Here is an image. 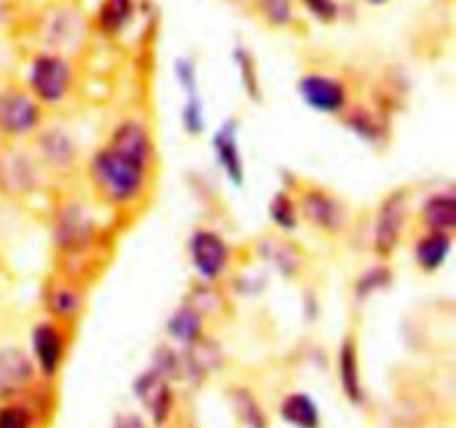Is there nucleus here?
<instances>
[{
	"mask_svg": "<svg viewBox=\"0 0 456 428\" xmlns=\"http://www.w3.org/2000/svg\"><path fill=\"white\" fill-rule=\"evenodd\" d=\"M147 160L136 159L127 152L107 143L102 150L92 156L89 174L96 190L111 203H129L142 192L147 178Z\"/></svg>",
	"mask_w": 456,
	"mask_h": 428,
	"instance_id": "obj_1",
	"label": "nucleus"
},
{
	"mask_svg": "<svg viewBox=\"0 0 456 428\" xmlns=\"http://www.w3.org/2000/svg\"><path fill=\"white\" fill-rule=\"evenodd\" d=\"M38 163L18 147L0 150V192L7 196H25L38 187Z\"/></svg>",
	"mask_w": 456,
	"mask_h": 428,
	"instance_id": "obj_2",
	"label": "nucleus"
},
{
	"mask_svg": "<svg viewBox=\"0 0 456 428\" xmlns=\"http://www.w3.org/2000/svg\"><path fill=\"white\" fill-rule=\"evenodd\" d=\"M40 107L34 96L20 89L0 92V134L25 136L38 129Z\"/></svg>",
	"mask_w": 456,
	"mask_h": 428,
	"instance_id": "obj_3",
	"label": "nucleus"
},
{
	"mask_svg": "<svg viewBox=\"0 0 456 428\" xmlns=\"http://www.w3.org/2000/svg\"><path fill=\"white\" fill-rule=\"evenodd\" d=\"M408 214V196L403 190L395 192L381 203L374 221V250L379 257H390L401 241Z\"/></svg>",
	"mask_w": 456,
	"mask_h": 428,
	"instance_id": "obj_4",
	"label": "nucleus"
},
{
	"mask_svg": "<svg viewBox=\"0 0 456 428\" xmlns=\"http://www.w3.org/2000/svg\"><path fill=\"white\" fill-rule=\"evenodd\" d=\"M29 85L36 101L58 103L69 89V65L58 56H38L31 65Z\"/></svg>",
	"mask_w": 456,
	"mask_h": 428,
	"instance_id": "obj_5",
	"label": "nucleus"
},
{
	"mask_svg": "<svg viewBox=\"0 0 456 428\" xmlns=\"http://www.w3.org/2000/svg\"><path fill=\"white\" fill-rule=\"evenodd\" d=\"M190 257L194 263L196 272L205 281H214L223 275L230 261V248L225 239L212 230L194 232L190 241Z\"/></svg>",
	"mask_w": 456,
	"mask_h": 428,
	"instance_id": "obj_6",
	"label": "nucleus"
},
{
	"mask_svg": "<svg viewBox=\"0 0 456 428\" xmlns=\"http://www.w3.org/2000/svg\"><path fill=\"white\" fill-rule=\"evenodd\" d=\"M298 92H301L305 105L314 111H321V114H338V111L346 110V87L338 80L328 78V76H305L298 83Z\"/></svg>",
	"mask_w": 456,
	"mask_h": 428,
	"instance_id": "obj_7",
	"label": "nucleus"
},
{
	"mask_svg": "<svg viewBox=\"0 0 456 428\" xmlns=\"http://www.w3.org/2000/svg\"><path fill=\"white\" fill-rule=\"evenodd\" d=\"M34 361L22 348L0 346V399H9L34 382Z\"/></svg>",
	"mask_w": 456,
	"mask_h": 428,
	"instance_id": "obj_8",
	"label": "nucleus"
},
{
	"mask_svg": "<svg viewBox=\"0 0 456 428\" xmlns=\"http://www.w3.org/2000/svg\"><path fill=\"white\" fill-rule=\"evenodd\" d=\"M94 235L92 217L78 203H67L56 217V241L62 250H83Z\"/></svg>",
	"mask_w": 456,
	"mask_h": 428,
	"instance_id": "obj_9",
	"label": "nucleus"
},
{
	"mask_svg": "<svg viewBox=\"0 0 456 428\" xmlns=\"http://www.w3.org/2000/svg\"><path fill=\"white\" fill-rule=\"evenodd\" d=\"M134 395L141 399L156 424H163L172 410V391L159 370H147L134 382Z\"/></svg>",
	"mask_w": 456,
	"mask_h": 428,
	"instance_id": "obj_10",
	"label": "nucleus"
},
{
	"mask_svg": "<svg viewBox=\"0 0 456 428\" xmlns=\"http://www.w3.org/2000/svg\"><path fill=\"white\" fill-rule=\"evenodd\" d=\"M214 154H216L218 165L223 168L225 177L230 178L234 185H243L245 181V168L243 156H240L239 147V125L234 120H227L218 128V132L212 138Z\"/></svg>",
	"mask_w": 456,
	"mask_h": 428,
	"instance_id": "obj_11",
	"label": "nucleus"
},
{
	"mask_svg": "<svg viewBox=\"0 0 456 428\" xmlns=\"http://www.w3.org/2000/svg\"><path fill=\"white\" fill-rule=\"evenodd\" d=\"M301 212L312 226L321 227V230L334 232L343 226L346 221V212H343L341 203L334 199L332 194L323 190H307L301 194Z\"/></svg>",
	"mask_w": 456,
	"mask_h": 428,
	"instance_id": "obj_12",
	"label": "nucleus"
},
{
	"mask_svg": "<svg viewBox=\"0 0 456 428\" xmlns=\"http://www.w3.org/2000/svg\"><path fill=\"white\" fill-rule=\"evenodd\" d=\"M31 350H34V359L43 374L52 377L62 364V355H65V343H62L61 330L53 324H38L31 330Z\"/></svg>",
	"mask_w": 456,
	"mask_h": 428,
	"instance_id": "obj_13",
	"label": "nucleus"
},
{
	"mask_svg": "<svg viewBox=\"0 0 456 428\" xmlns=\"http://www.w3.org/2000/svg\"><path fill=\"white\" fill-rule=\"evenodd\" d=\"M36 150H38L40 160L52 169H69L78 156L74 138L61 128H49L40 132Z\"/></svg>",
	"mask_w": 456,
	"mask_h": 428,
	"instance_id": "obj_14",
	"label": "nucleus"
},
{
	"mask_svg": "<svg viewBox=\"0 0 456 428\" xmlns=\"http://www.w3.org/2000/svg\"><path fill=\"white\" fill-rule=\"evenodd\" d=\"M83 21L74 9H58L45 21V40L53 47H71L83 36Z\"/></svg>",
	"mask_w": 456,
	"mask_h": 428,
	"instance_id": "obj_15",
	"label": "nucleus"
},
{
	"mask_svg": "<svg viewBox=\"0 0 456 428\" xmlns=\"http://www.w3.org/2000/svg\"><path fill=\"white\" fill-rule=\"evenodd\" d=\"M450 250H452V235L430 230L414 245V259H417V266L421 270L436 272L450 257Z\"/></svg>",
	"mask_w": 456,
	"mask_h": 428,
	"instance_id": "obj_16",
	"label": "nucleus"
},
{
	"mask_svg": "<svg viewBox=\"0 0 456 428\" xmlns=\"http://www.w3.org/2000/svg\"><path fill=\"white\" fill-rule=\"evenodd\" d=\"M423 223L432 232H448L452 235L456 227V199L454 192H436L423 203Z\"/></svg>",
	"mask_w": 456,
	"mask_h": 428,
	"instance_id": "obj_17",
	"label": "nucleus"
},
{
	"mask_svg": "<svg viewBox=\"0 0 456 428\" xmlns=\"http://www.w3.org/2000/svg\"><path fill=\"white\" fill-rule=\"evenodd\" d=\"M167 333L169 337L176 339L183 346H194V343L200 342V334H203V317L196 308L185 303V306L176 308V312L169 317Z\"/></svg>",
	"mask_w": 456,
	"mask_h": 428,
	"instance_id": "obj_18",
	"label": "nucleus"
},
{
	"mask_svg": "<svg viewBox=\"0 0 456 428\" xmlns=\"http://www.w3.org/2000/svg\"><path fill=\"white\" fill-rule=\"evenodd\" d=\"M338 373H341V386L347 399L359 404L363 399V388H361V374H359V355H356L354 339L347 337L341 346V355H338Z\"/></svg>",
	"mask_w": 456,
	"mask_h": 428,
	"instance_id": "obj_19",
	"label": "nucleus"
},
{
	"mask_svg": "<svg viewBox=\"0 0 456 428\" xmlns=\"http://www.w3.org/2000/svg\"><path fill=\"white\" fill-rule=\"evenodd\" d=\"M258 254L265 259L267 263L276 268L283 275H294L301 266V257H298V248H294L292 243L283 239H276V236H270V239H263L258 243Z\"/></svg>",
	"mask_w": 456,
	"mask_h": 428,
	"instance_id": "obj_20",
	"label": "nucleus"
},
{
	"mask_svg": "<svg viewBox=\"0 0 456 428\" xmlns=\"http://www.w3.org/2000/svg\"><path fill=\"white\" fill-rule=\"evenodd\" d=\"M281 415H283L285 422L297 428H319L321 422L319 406L301 392L285 397L283 404H281Z\"/></svg>",
	"mask_w": 456,
	"mask_h": 428,
	"instance_id": "obj_21",
	"label": "nucleus"
},
{
	"mask_svg": "<svg viewBox=\"0 0 456 428\" xmlns=\"http://www.w3.org/2000/svg\"><path fill=\"white\" fill-rule=\"evenodd\" d=\"M47 308L52 310L53 317L71 319L83 308V294L71 288V285H52L47 292Z\"/></svg>",
	"mask_w": 456,
	"mask_h": 428,
	"instance_id": "obj_22",
	"label": "nucleus"
},
{
	"mask_svg": "<svg viewBox=\"0 0 456 428\" xmlns=\"http://www.w3.org/2000/svg\"><path fill=\"white\" fill-rule=\"evenodd\" d=\"M270 218L279 230L292 232L298 223V208L294 203L292 196L288 192H279L274 194L270 203Z\"/></svg>",
	"mask_w": 456,
	"mask_h": 428,
	"instance_id": "obj_23",
	"label": "nucleus"
},
{
	"mask_svg": "<svg viewBox=\"0 0 456 428\" xmlns=\"http://www.w3.org/2000/svg\"><path fill=\"white\" fill-rule=\"evenodd\" d=\"M132 16V0H105L98 12V22L105 31H118Z\"/></svg>",
	"mask_w": 456,
	"mask_h": 428,
	"instance_id": "obj_24",
	"label": "nucleus"
},
{
	"mask_svg": "<svg viewBox=\"0 0 456 428\" xmlns=\"http://www.w3.org/2000/svg\"><path fill=\"white\" fill-rule=\"evenodd\" d=\"M392 281L390 272L383 270V268H377V270H370L368 275L363 276V279L356 284V292H359V297H365V294H372L374 290H381V288H387Z\"/></svg>",
	"mask_w": 456,
	"mask_h": 428,
	"instance_id": "obj_25",
	"label": "nucleus"
},
{
	"mask_svg": "<svg viewBox=\"0 0 456 428\" xmlns=\"http://www.w3.org/2000/svg\"><path fill=\"white\" fill-rule=\"evenodd\" d=\"M0 428H29V413L22 406H3L0 408Z\"/></svg>",
	"mask_w": 456,
	"mask_h": 428,
	"instance_id": "obj_26",
	"label": "nucleus"
},
{
	"mask_svg": "<svg viewBox=\"0 0 456 428\" xmlns=\"http://www.w3.org/2000/svg\"><path fill=\"white\" fill-rule=\"evenodd\" d=\"M263 7H265L267 18L276 25H285L289 22L292 16V9H289V0H263Z\"/></svg>",
	"mask_w": 456,
	"mask_h": 428,
	"instance_id": "obj_27",
	"label": "nucleus"
},
{
	"mask_svg": "<svg viewBox=\"0 0 456 428\" xmlns=\"http://www.w3.org/2000/svg\"><path fill=\"white\" fill-rule=\"evenodd\" d=\"M347 128L354 129V132L359 134L361 138H365V141H377L379 138V125H374L372 120L363 114L347 119Z\"/></svg>",
	"mask_w": 456,
	"mask_h": 428,
	"instance_id": "obj_28",
	"label": "nucleus"
},
{
	"mask_svg": "<svg viewBox=\"0 0 456 428\" xmlns=\"http://www.w3.org/2000/svg\"><path fill=\"white\" fill-rule=\"evenodd\" d=\"M305 3L307 7H310L316 16L323 18V21H332V18L337 16V4H334L332 0H305Z\"/></svg>",
	"mask_w": 456,
	"mask_h": 428,
	"instance_id": "obj_29",
	"label": "nucleus"
},
{
	"mask_svg": "<svg viewBox=\"0 0 456 428\" xmlns=\"http://www.w3.org/2000/svg\"><path fill=\"white\" fill-rule=\"evenodd\" d=\"M3 21H4V7L3 3H0V25H3Z\"/></svg>",
	"mask_w": 456,
	"mask_h": 428,
	"instance_id": "obj_30",
	"label": "nucleus"
},
{
	"mask_svg": "<svg viewBox=\"0 0 456 428\" xmlns=\"http://www.w3.org/2000/svg\"><path fill=\"white\" fill-rule=\"evenodd\" d=\"M370 3H374V4H381V3H387V0H370Z\"/></svg>",
	"mask_w": 456,
	"mask_h": 428,
	"instance_id": "obj_31",
	"label": "nucleus"
}]
</instances>
